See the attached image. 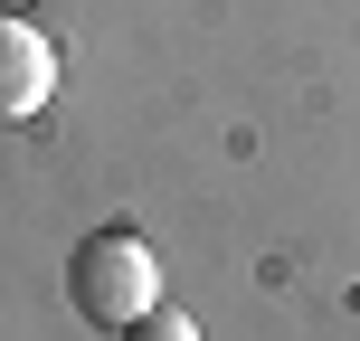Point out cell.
Returning a JSON list of instances; mask_svg holds the SVG:
<instances>
[{
  "label": "cell",
  "instance_id": "obj_1",
  "mask_svg": "<svg viewBox=\"0 0 360 341\" xmlns=\"http://www.w3.org/2000/svg\"><path fill=\"white\" fill-rule=\"evenodd\" d=\"M67 304H76V323H95V332H124L133 313L162 304V266H152L143 228H95L86 247L67 256Z\"/></svg>",
  "mask_w": 360,
  "mask_h": 341
},
{
  "label": "cell",
  "instance_id": "obj_4",
  "mask_svg": "<svg viewBox=\"0 0 360 341\" xmlns=\"http://www.w3.org/2000/svg\"><path fill=\"white\" fill-rule=\"evenodd\" d=\"M0 10H29V0H0Z\"/></svg>",
  "mask_w": 360,
  "mask_h": 341
},
{
  "label": "cell",
  "instance_id": "obj_3",
  "mask_svg": "<svg viewBox=\"0 0 360 341\" xmlns=\"http://www.w3.org/2000/svg\"><path fill=\"white\" fill-rule=\"evenodd\" d=\"M114 341H199V323H190L180 304H152V313H133V323L114 332Z\"/></svg>",
  "mask_w": 360,
  "mask_h": 341
},
{
  "label": "cell",
  "instance_id": "obj_2",
  "mask_svg": "<svg viewBox=\"0 0 360 341\" xmlns=\"http://www.w3.org/2000/svg\"><path fill=\"white\" fill-rule=\"evenodd\" d=\"M48 95H57V48H48V29L19 19V10H0V124H38Z\"/></svg>",
  "mask_w": 360,
  "mask_h": 341
}]
</instances>
